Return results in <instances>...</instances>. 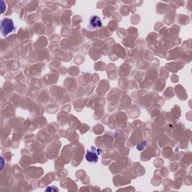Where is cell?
I'll return each mask as SVG.
<instances>
[{
	"label": "cell",
	"mask_w": 192,
	"mask_h": 192,
	"mask_svg": "<svg viewBox=\"0 0 192 192\" xmlns=\"http://www.w3.org/2000/svg\"><path fill=\"white\" fill-rule=\"evenodd\" d=\"M1 29L2 35L4 36H7L9 33L14 30V25L13 20L9 19V18L3 20L1 24Z\"/></svg>",
	"instance_id": "obj_1"
},
{
	"label": "cell",
	"mask_w": 192,
	"mask_h": 192,
	"mask_svg": "<svg viewBox=\"0 0 192 192\" xmlns=\"http://www.w3.org/2000/svg\"><path fill=\"white\" fill-rule=\"evenodd\" d=\"M90 26L94 29L101 28L102 27V23H101V19L98 16H93L90 20Z\"/></svg>",
	"instance_id": "obj_2"
},
{
	"label": "cell",
	"mask_w": 192,
	"mask_h": 192,
	"mask_svg": "<svg viewBox=\"0 0 192 192\" xmlns=\"http://www.w3.org/2000/svg\"><path fill=\"white\" fill-rule=\"evenodd\" d=\"M86 159L92 163H96L98 161V156L94 152H88L86 155Z\"/></svg>",
	"instance_id": "obj_3"
},
{
	"label": "cell",
	"mask_w": 192,
	"mask_h": 192,
	"mask_svg": "<svg viewBox=\"0 0 192 192\" xmlns=\"http://www.w3.org/2000/svg\"><path fill=\"white\" fill-rule=\"evenodd\" d=\"M6 8V6H5V3L4 1H2L1 2V11L2 13H4L5 10Z\"/></svg>",
	"instance_id": "obj_4"
},
{
	"label": "cell",
	"mask_w": 192,
	"mask_h": 192,
	"mask_svg": "<svg viewBox=\"0 0 192 192\" xmlns=\"http://www.w3.org/2000/svg\"><path fill=\"white\" fill-rule=\"evenodd\" d=\"M3 167H4V159H3V158H2V169H1V170H3Z\"/></svg>",
	"instance_id": "obj_5"
}]
</instances>
